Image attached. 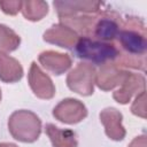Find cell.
Segmentation results:
<instances>
[{"label":"cell","mask_w":147,"mask_h":147,"mask_svg":"<svg viewBox=\"0 0 147 147\" xmlns=\"http://www.w3.org/2000/svg\"><path fill=\"white\" fill-rule=\"evenodd\" d=\"M115 40H117V45L119 46L115 63L118 67H129L145 71L147 38L142 20L133 16L127 17L123 22L122 29Z\"/></svg>","instance_id":"6da1fadb"},{"label":"cell","mask_w":147,"mask_h":147,"mask_svg":"<svg viewBox=\"0 0 147 147\" xmlns=\"http://www.w3.org/2000/svg\"><path fill=\"white\" fill-rule=\"evenodd\" d=\"M74 53L78 59L90 61L91 64H106L108 62L115 61L118 51L115 44L105 42L90 37H79L76 46L74 47Z\"/></svg>","instance_id":"7a4b0ae2"},{"label":"cell","mask_w":147,"mask_h":147,"mask_svg":"<svg viewBox=\"0 0 147 147\" xmlns=\"http://www.w3.org/2000/svg\"><path fill=\"white\" fill-rule=\"evenodd\" d=\"M8 130L14 139L31 144L37 141L41 133V121L33 111L20 109L9 116Z\"/></svg>","instance_id":"3957f363"},{"label":"cell","mask_w":147,"mask_h":147,"mask_svg":"<svg viewBox=\"0 0 147 147\" xmlns=\"http://www.w3.org/2000/svg\"><path fill=\"white\" fill-rule=\"evenodd\" d=\"M96 70L88 62H79L67 76V86L75 93L88 96L94 92Z\"/></svg>","instance_id":"277c9868"},{"label":"cell","mask_w":147,"mask_h":147,"mask_svg":"<svg viewBox=\"0 0 147 147\" xmlns=\"http://www.w3.org/2000/svg\"><path fill=\"white\" fill-rule=\"evenodd\" d=\"M123 20L116 11L106 10L102 13H99V16L94 23L92 37L96 40L110 42L114 41L123 25Z\"/></svg>","instance_id":"5b68a950"},{"label":"cell","mask_w":147,"mask_h":147,"mask_svg":"<svg viewBox=\"0 0 147 147\" xmlns=\"http://www.w3.org/2000/svg\"><path fill=\"white\" fill-rule=\"evenodd\" d=\"M53 116L55 119L65 124H77L87 116L86 106L74 98H67L61 100L53 109Z\"/></svg>","instance_id":"8992f818"},{"label":"cell","mask_w":147,"mask_h":147,"mask_svg":"<svg viewBox=\"0 0 147 147\" xmlns=\"http://www.w3.org/2000/svg\"><path fill=\"white\" fill-rule=\"evenodd\" d=\"M28 82L31 91L37 98L49 100L55 95V86L51 77L45 74L36 62H32L30 65Z\"/></svg>","instance_id":"52a82bcc"},{"label":"cell","mask_w":147,"mask_h":147,"mask_svg":"<svg viewBox=\"0 0 147 147\" xmlns=\"http://www.w3.org/2000/svg\"><path fill=\"white\" fill-rule=\"evenodd\" d=\"M146 87V79L144 75L127 71L126 77L119 87L114 92L113 98L121 105H126L131 101L133 95H138L144 92Z\"/></svg>","instance_id":"ba28073f"},{"label":"cell","mask_w":147,"mask_h":147,"mask_svg":"<svg viewBox=\"0 0 147 147\" xmlns=\"http://www.w3.org/2000/svg\"><path fill=\"white\" fill-rule=\"evenodd\" d=\"M126 74L127 70L122 69L115 62H108L102 64L99 71H96L94 84L105 92L111 91L123 83Z\"/></svg>","instance_id":"9c48e42d"},{"label":"cell","mask_w":147,"mask_h":147,"mask_svg":"<svg viewBox=\"0 0 147 147\" xmlns=\"http://www.w3.org/2000/svg\"><path fill=\"white\" fill-rule=\"evenodd\" d=\"M53 6L57 13L59 18L86 15V14H99L102 2L100 1H54Z\"/></svg>","instance_id":"30bf717a"},{"label":"cell","mask_w":147,"mask_h":147,"mask_svg":"<svg viewBox=\"0 0 147 147\" xmlns=\"http://www.w3.org/2000/svg\"><path fill=\"white\" fill-rule=\"evenodd\" d=\"M42 39L48 44L67 49H74L79 39V36L69 26L59 23L46 30L42 34Z\"/></svg>","instance_id":"8fae6325"},{"label":"cell","mask_w":147,"mask_h":147,"mask_svg":"<svg viewBox=\"0 0 147 147\" xmlns=\"http://www.w3.org/2000/svg\"><path fill=\"white\" fill-rule=\"evenodd\" d=\"M100 122L105 126L106 136L114 140V141H121L125 138L126 131L122 124L123 122V115L119 110L116 108H105L100 113Z\"/></svg>","instance_id":"7c38bea8"},{"label":"cell","mask_w":147,"mask_h":147,"mask_svg":"<svg viewBox=\"0 0 147 147\" xmlns=\"http://www.w3.org/2000/svg\"><path fill=\"white\" fill-rule=\"evenodd\" d=\"M39 63L51 74L60 76L71 68L72 59L69 54L55 51H44L38 56Z\"/></svg>","instance_id":"4fadbf2b"},{"label":"cell","mask_w":147,"mask_h":147,"mask_svg":"<svg viewBox=\"0 0 147 147\" xmlns=\"http://www.w3.org/2000/svg\"><path fill=\"white\" fill-rule=\"evenodd\" d=\"M46 134L48 136L53 147H77V134L69 129H60L52 123L45 126Z\"/></svg>","instance_id":"5bb4252c"},{"label":"cell","mask_w":147,"mask_h":147,"mask_svg":"<svg viewBox=\"0 0 147 147\" xmlns=\"http://www.w3.org/2000/svg\"><path fill=\"white\" fill-rule=\"evenodd\" d=\"M23 67L15 59L0 53V80L3 83H16L23 77Z\"/></svg>","instance_id":"9a60e30c"},{"label":"cell","mask_w":147,"mask_h":147,"mask_svg":"<svg viewBox=\"0 0 147 147\" xmlns=\"http://www.w3.org/2000/svg\"><path fill=\"white\" fill-rule=\"evenodd\" d=\"M21 11L28 21L38 22L48 14V5L46 1H41V0L22 1Z\"/></svg>","instance_id":"2e32d148"},{"label":"cell","mask_w":147,"mask_h":147,"mask_svg":"<svg viewBox=\"0 0 147 147\" xmlns=\"http://www.w3.org/2000/svg\"><path fill=\"white\" fill-rule=\"evenodd\" d=\"M21 37L9 26L0 23V53H10L18 48Z\"/></svg>","instance_id":"e0dca14e"},{"label":"cell","mask_w":147,"mask_h":147,"mask_svg":"<svg viewBox=\"0 0 147 147\" xmlns=\"http://www.w3.org/2000/svg\"><path fill=\"white\" fill-rule=\"evenodd\" d=\"M131 111L136 116L146 118V91L136 95V99L131 106Z\"/></svg>","instance_id":"ac0fdd59"},{"label":"cell","mask_w":147,"mask_h":147,"mask_svg":"<svg viewBox=\"0 0 147 147\" xmlns=\"http://www.w3.org/2000/svg\"><path fill=\"white\" fill-rule=\"evenodd\" d=\"M0 8L7 15H16L22 8V1L18 0L0 1Z\"/></svg>","instance_id":"d6986e66"},{"label":"cell","mask_w":147,"mask_h":147,"mask_svg":"<svg viewBox=\"0 0 147 147\" xmlns=\"http://www.w3.org/2000/svg\"><path fill=\"white\" fill-rule=\"evenodd\" d=\"M127 147H147V138L145 134L136 137Z\"/></svg>","instance_id":"ffe728a7"},{"label":"cell","mask_w":147,"mask_h":147,"mask_svg":"<svg viewBox=\"0 0 147 147\" xmlns=\"http://www.w3.org/2000/svg\"><path fill=\"white\" fill-rule=\"evenodd\" d=\"M0 147H18V146L15 144H11V142H1Z\"/></svg>","instance_id":"44dd1931"},{"label":"cell","mask_w":147,"mask_h":147,"mask_svg":"<svg viewBox=\"0 0 147 147\" xmlns=\"http://www.w3.org/2000/svg\"><path fill=\"white\" fill-rule=\"evenodd\" d=\"M1 98H2V94H1V90H0V101H1Z\"/></svg>","instance_id":"7402d4cb"}]
</instances>
